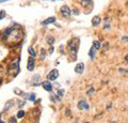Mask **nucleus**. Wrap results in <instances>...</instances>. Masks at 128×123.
Here are the masks:
<instances>
[{
    "mask_svg": "<svg viewBox=\"0 0 128 123\" xmlns=\"http://www.w3.org/2000/svg\"><path fill=\"white\" fill-rule=\"evenodd\" d=\"M25 99L30 100V101H35V94L34 93H24Z\"/></svg>",
    "mask_w": 128,
    "mask_h": 123,
    "instance_id": "obj_12",
    "label": "nucleus"
},
{
    "mask_svg": "<svg viewBox=\"0 0 128 123\" xmlns=\"http://www.w3.org/2000/svg\"><path fill=\"white\" fill-rule=\"evenodd\" d=\"M42 86H43V88L46 90V91H48V92L52 91V85H51L48 80H45V82H42Z\"/></svg>",
    "mask_w": 128,
    "mask_h": 123,
    "instance_id": "obj_7",
    "label": "nucleus"
},
{
    "mask_svg": "<svg viewBox=\"0 0 128 123\" xmlns=\"http://www.w3.org/2000/svg\"><path fill=\"white\" fill-rule=\"evenodd\" d=\"M22 31L19 28L15 27H9L6 28L2 34V40H5L8 43H15L19 42L22 39Z\"/></svg>",
    "mask_w": 128,
    "mask_h": 123,
    "instance_id": "obj_1",
    "label": "nucleus"
},
{
    "mask_svg": "<svg viewBox=\"0 0 128 123\" xmlns=\"http://www.w3.org/2000/svg\"><path fill=\"white\" fill-rule=\"evenodd\" d=\"M64 89H59L58 90V96H59V98H62V96L64 95Z\"/></svg>",
    "mask_w": 128,
    "mask_h": 123,
    "instance_id": "obj_21",
    "label": "nucleus"
},
{
    "mask_svg": "<svg viewBox=\"0 0 128 123\" xmlns=\"http://www.w3.org/2000/svg\"><path fill=\"white\" fill-rule=\"evenodd\" d=\"M58 76H59V71H58L57 69H54V70H51L50 72L48 73L47 79L48 80H56L58 78Z\"/></svg>",
    "mask_w": 128,
    "mask_h": 123,
    "instance_id": "obj_4",
    "label": "nucleus"
},
{
    "mask_svg": "<svg viewBox=\"0 0 128 123\" xmlns=\"http://www.w3.org/2000/svg\"><path fill=\"white\" fill-rule=\"evenodd\" d=\"M25 117V111L24 110H18V112H17V118H24Z\"/></svg>",
    "mask_w": 128,
    "mask_h": 123,
    "instance_id": "obj_19",
    "label": "nucleus"
},
{
    "mask_svg": "<svg viewBox=\"0 0 128 123\" xmlns=\"http://www.w3.org/2000/svg\"><path fill=\"white\" fill-rule=\"evenodd\" d=\"M5 1H9V0H0V3H2V2H5Z\"/></svg>",
    "mask_w": 128,
    "mask_h": 123,
    "instance_id": "obj_32",
    "label": "nucleus"
},
{
    "mask_svg": "<svg viewBox=\"0 0 128 123\" xmlns=\"http://www.w3.org/2000/svg\"><path fill=\"white\" fill-rule=\"evenodd\" d=\"M50 1H61V0H50Z\"/></svg>",
    "mask_w": 128,
    "mask_h": 123,
    "instance_id": "obj_33",
    "label": "nucleus"
},
{
    "mask_svg": "<svg viewBox=\"0 0 128 123\" xmlns=\"http://www.w3.org/2000/svg\"><path fill=\"white\" fill-rule=\"evenodd\" d=\"M104 47H105V49H108V43H106Z\"/></svg>",
    "mask_w": 128,
    "mask_h": 123,
    "instance_id": "obj_31",
    "label": "nucleus"
},
{
    "mask_svg": "<svg viewBox=\"0 0 128 123\" xmlns=\"http://www.w3.org/2000/svg\"><path fill=\"white\" fill-rule=\"evenodd\" d=\"M13 103H14V101H13V100H10V101L6 103L5 106H4V111H8L9 109L12 107V106H13Z\"/></svg>",
    "mask_w": 128,
    "mask_h": 123,
    "instance_id": "obj_15",
    "label": "nucleus"
},
{
    "mask_svg": "<svg viewBox=\"0 0 128 123\" xmlns=\"http://www.w3.org/2000/svg\"><path fill=\"white\" fill-rule=\"evenodd\" d=\"M56 21V17H48L47 19L42 21V25L43 26H46V25H49V24H52V22Z\"/></svg>",
    "mask_w": 128,
    "mask_h": 123,
    "instance_id": "obj_10",
    "label": "nucleus"
},
{
    "mask_svg": "<svg viewBox=\"0 0 128 123\" xmlns=\"http://www.w3.org/2000/svg\"><path fill=\"white\" fill-rule=\"evenodd\" d=\"M24 105H25V103H24V102H20V104H19V107H22Z\"/></svg>",
    "mask_w": 128,
    "mask_h": 123,
    "instance_id": "obj_29",
    "label": "nucleus"
},
{
    "mask_svg": "<svg viewBox=\"0 0 128 123\" xmlns=\"http://www.w3.org/2000/svg\"><path fill=\"white\" fill-rule=\"evenodd\" d=\"M40 82V75H35V76H33V78H32V80H31V85H33V86H37L38 83L37 82Z\"/></svg>",
    "mask_w": 128,
    "mask_h": 123,
    "instance_id": "obj_13",
    "label": "nucleus"
},
{
    "mask_svg": "<svg viewBox=\"0 0 128 123\" xmlns=\"http://www.w3.org/2000/svg\"><path fill=\"white\" fill-rule=\"evenodd\" d=\"M45 55H46V51H45L44 48H42V49H41V59L42 60L45 59Z\"/></svg>",
    "mask_w": 128,
    "mask_h": 123,
    "instance_id": "obj_22",
    "label": "nucleus"
},
{
    "mask_svg": "<svg viewBox=\"0 0 128 123\" xmlns=\"http://www.w3.org/2000/svg\"><path fill=\"white\" fill-rule=\"evenodd\" d=\"M8 73L9 75H11L13 77L16 76L19 73V58H16L15 60H13L11 62L8 69Z\"/></svg>",
    "mask_w": 128,
    "mask_h": 123,
    "instance_id": "obj_2",
    "label": "nucleus"
},
{
    "mask_svg": "<svg viewBox=\"0 0 128 123\" xmlns=\"http://www.w3.org/2000/svg\"><path fill=\"white\" fill-rule=\"evenodd\" d=\"M14 92H15L17 95H24V92H22V91H20V90H19V89H17V88H16V89H14Z\"/></svg>",
    "mask_w": 128,
    "mask_h": 123,
    "instance_id": "obj_23",
    "label": "nucleus"
},
{
    "mask_svg": "<svg viewBox=\"0 0 128 123\" xmlns=\"http://www.w3.org/2000/svg\"><path fill=\"white\" fill-rule=\"evenodd\" d=\"M96 50H97V49H96L94 46H92V48L90 49V51H89V56H90V58H91V59H93V58H94L95 54H96Z\"/></svg>",
    "mask_w": 128,
    "mask_h": 123,
    "instance_id": "obj_14",
    "label": "nucleus"
},
{
    "mask_svg": "<svg viewBox=\"0 0 128 123\" xmlns=\"http://www.w3.org/2000/svg\"><path fill=\"white\" fill-rule=\"evenodd\" d=\"M78 46H79V39L78 38H75V39H73V40H70L68 45H67V49H68L69 53L74 54V57L75 58H76L77 50H78Z\"/></svg>",
    "mask_w": 128,
    "mask_h": 123,
    "instance_id": "obj_3",
    "label": "nucleus"
},
{
    "mask_svg": "<svg viewBox=\"0 0 128 123\" xmlns=\"http://www.w3.org/2000/svg\"><path fill=\"white\" fill-rule=\"evenodd\" d=\"M4 16H5V11H0V20H1V19H3L4 18Z\"/></svg>",
    "mask_w": 128,
    "mask_h": 123,
    "instance_id": "obj_26",
    "label": "nucleus"
},
{
    "mask_svg": "<svg viewBox=\"0 0 128 123\" xmlns=\"http://www.w3.org/2000/svg\"><path fill=\"white\" fill-rule=\"evenodd\" d=\"M83 70H84V64H83L82 62L78 63V64H77V65L75 66V72H76L77 74L83 73Z\"/></svg>",
    "mask_w": 128,
    "mask_h": 123,
    "instance_id": "obj_9",
    "label": "nucleus"
},
{
    "mask_svg": "<svg viewBox=\"0 0 128 123\" xmlns=\"http://www.w3.org/2000/svg\"><path fill=\"white\" fill-rule=\"evenodd\" d=\"M9 123H17V120H16L15 117H11L9 119Z\"/></svg>",
    "mask_w": 128,
    "mask_h": 123,
    "instance_id": "obj_24",
    "label": "nucleus"
},
{
    "mask_svg": "<svg viewBox=\"0 0 128 123\" xmlns=\"http://www.w3.org/2000/svg\"><path fill=\"white\" fill-rule=\"evenodd\" d=\"M100 17H99V16H94V17H93V19H92V25L93 26H98L99 24H100Z\"/></svg>",
    "mask_w": 128,
    "mask_h": 123,
    "instance_id": "obj_11",
    "label": "nucleus"
},
{
    "mask_svg": "<svg viewBox=\"0 0 128 123\" xmlns=\"http://www.w3.org/2000/svg\"><path fill=\"white\" fill-rule=\"evenodd\" d=\"M52 51H53V47H51L49 49V54H52Z\"/></svg>",
    "mask_w": 128,
    "mask_h": 123,
    "instance_id": "obj_30",
    "label": "nucleus"
},
{
    "mask_svg": "<svg viewBox=\"0 0 128 123\" xmlns=\"http://www.w3.org/2000/svg\"><path fill=\"white\" fill-rule=\"evenodd\" d=\"M28 53H29V55H30L31 57H33V58L36 56V54H35V51L33 50V48H32V47H29L28 48Z\"/></svg>",
    "mask_w": 128,
    "mask_h": 123,
    "instance_id": "obj_18",
    "label": "nucleus"
},
{
    "mask_svg": "<svg viewBox=\"0 0 128 123\" xmlns=\"http://www.w3.org/2000/svg\"><path fill=\"white\" fill-rule=\"evenodd\" d=\"M34 64H35L34 58L33 57H30V58H29V60H28V64H27L28 71H33L34 70Z\"/></svg>",
    "mask_w": 128,
    "mask_h": 123,
    "instance_id": "obj_8",
    "label": "nucleus"
},
{
    "mask_svg": "<svg viewBox=\"0 0 128 123\" xmlns=\"http://www.w3.org/2000/svg\"><path fill=\"white\" fill-rule=\"evenodd\" d=\"M89 108L90 106L85 101H80L78 103V109H80V110H89Z\"/></svg>",
    "mask_w": 128,
    "mask_h": 123,
    "instance_id": "obj_6",
    "label": "nucleus"
},
{
    "mask_svg": "<svg viewBox=\"0 0 128 123\" xmlns=\"http://www.w3.org/2000/svg\"><path fill=\"white\" fill-rule=\"evenodd\" d=\"M122 40H123V41H125V42H127V41H128V38H127V37H125V38H123V39H122Z\"/></svg>",
    "mask_w": 128,
    "mask_h": 123,
    "instance_id": "obj_28",
    "label": "nucleus"
},
{
    "mask_svg": "<svg viewBox=\"0 0 128 123\" xmlns=\"http://www.w3.org/2000/svg\"><path fill=\"white\" fill-rule=\"evenodd\" d=\"M93 92H94V89L91 88V89H90L89 91H88V95H92V93H93Z\"/></svg>",
    "mask_w": 128,
    "mask_h": 123,
    "instance_id": "obj_27",
    "label": "nucleus"
},
{
    "mask_svg": "<svg viewBox=\"0 0 128 123\" xmlns=\"http://www.w3.org/2000/svg\"><path fill=\"white\" fill-rule=\"evenodd\" d=\"M47 42H48V43H49L50 45H52L53 42H54V39L51 38V37H49V38H47Z\"/></svg>",
    "mask_w": 128,
    "mask_h": 123,
    "instance_id": "obj_25",
    "label": "nucleus"
},
{
    "mask_svg": "<svg viewBox=\"0 0 128 123\" xmlns=\"http://www.w3.org/2000/svg\"><path fill=\"white\" fill-rule=\"evenodd\" d=\"M92 0H80V3H81L82 6H88L90 3H91Z\"/></svg>",
    "mask_w": 128,
    "mask_h": 123,
    "instance_id": "obj_16",
    "label": "nucleus"
},
{
    "mask_svg": "<svg viewBox=\"0 0 128 123\" xmlns=\"http://www.w3.org/2000/svg\"><path fill=\"white\" fill-rule=\"evenodd\" d=\"M93 46H94L95 48H96V49H99V48H100V46H101V44H100V42H99V41H94V42H93Z\"/></svg>",
    "mask_w": 128,
    "mask_h": 123,
    "instance_id": "obj_17",
    "label": "nucleus"
},
{
    "mask_svg": "<svg viewBox=\"0 0 128 123\" xmlns=\"http://www.w3.org/2000/svg\"><path fill=\"white\" fill-rule=\"evenodd\" d=\"M60 12H61V14H62L64 17H66V18H68L70 16V10H69V8L67 5H63L62 8H61Z\"/></svg>",
    "mask_w": 128,
    "mask_h": 123,
    "instance_id": "obj_5",
    "label": "nucleus"
},
{
    "mask_svg": "<svg viewBox=\"0 0 128 123\" xmlns=\"http://www.w3.org/2000/svg\"><path fill=\"white\" fill-rule=\"evenodd\" d=\"M50 100H51V101H52V102H54V103H56V102H59L60 101V98H59V96H54V95H51L50 96Z\"/></svg>",
    "mask_w": 128,
    "mask_h": 123,
    "instance_id": "obj_20",
    "label": "nucleus"
}]
</instances>
